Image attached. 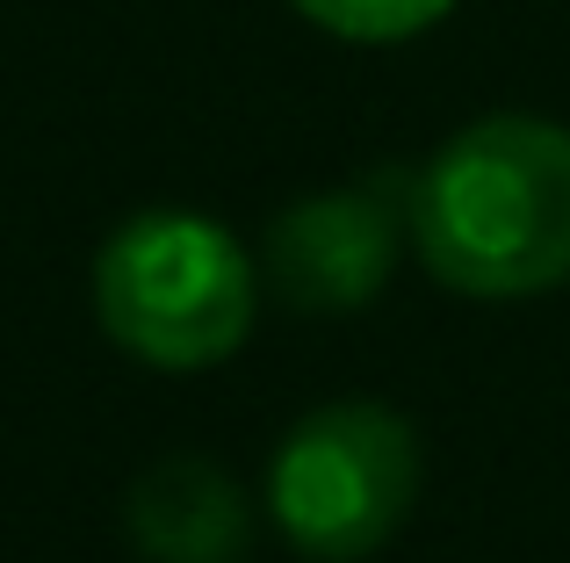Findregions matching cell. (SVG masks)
I'll use <instances>...</instances> for the list:
<instances>
[{
    "mask_svg": "<svg viewBox=\"0 0 570 563\" xmlns=\"http://www.w3.org/2000/svg\"><path fill=\"white\" fill-rule=\"evenodd\" d=\"M412 239L462 296H542L570 275V130L549 116H484L412 181Z\"/></svg>",
    "mask_w": 570,
    "mask_h": 563,
    "instance_id": "obj_1",
    "label": "cell"
},
{
    "mask_svg": "<svg viewBox=\"0 0 570 563\" xmlns=\"http://www.w3.org/2000/svg\"><path fill=\"white\" fill-rule=\"evenodd\" d=\"M253 260L217 217L145 210L95 260V318L145 368H217L253 333Z\"/></svg>",
    "mask_w": 570,
    "mask_h": 563,
    "instance_id": "obj_2",
    "label": "cell"
},
{
    "mask_svg": "<svg viewBox=\"0 0 570 563\" xmlns=\"http://www.w3.org/2000/svg\"><path fill=\"white\" fill-rule=\"evenodd\" d=\"M419 498V434L376 397L318 405L282 434L267 463L275 527L318 563L376 556Z\"/></svg>",
    "mask_w": 570,
    "mask_h": 563,
    "instance_id": "obj_3",
    "label": "cell"
},
{
    "mask_svg": "<svg viewBox=\"0 0 570 563\" xmlns=\"http://www.w3.org/2000/svg\"><path fill=\"white\" fill-rule=\"evenodd\" d=\"M261 268H267V289L289 310H311V318L362 310L397 268V210L376 188L304 196L267 225Z\"/></svg>",
    "mask_w": 570,
    "mask_h": 563,
    "instance_id": "obj_4",
    "label": "cell"
},
{
    "mask_svg": "<svg viewBox=\"0 0 570 563\" xmlns=\"http://www.w3.org/2000/svg\"><path fill=\"white\" fill-rule=\"evenodd\" d=\"M130 542L145 563H238L246 550V498L203 455H167L130 484Z\"/></svg>",
    "mask_w": 570,
    "mask_h": 563,
    "instance_id": "obj_5",
    "label": "cell"
},
{
    "mask_svg": "<svg viewBox=\"0 0 570 563\" xmlns=\"http://www.w3.org/2000/svg\"><path fill=\"white\" fill-rule=\"evenodd\" d=\"M304 22H318L325 37L347 43H404L426 37L441 14H455V0H289Z\"/></svg>",
    "mask_w": 570,
    "mask_h": 563,
    "instance_id": "obj_6",
    "label": "cell"
}]
</instances>
